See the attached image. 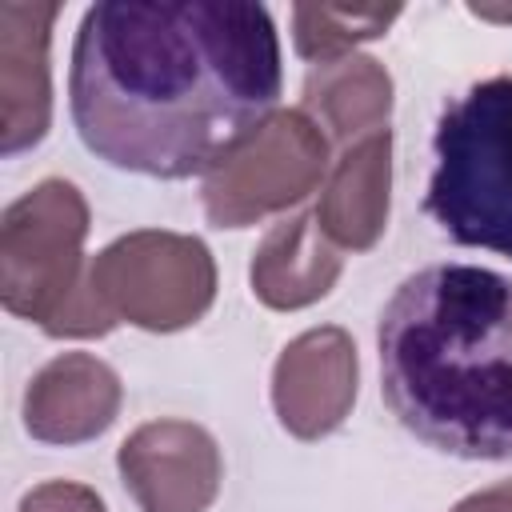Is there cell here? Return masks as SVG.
I'll return each mask as SVG.
<instances>
[{
	"label": "cell",
	"instance_id": "6da1fadb",
	"mask_svg": "<svg viewBox=\"0 0 512 512\" xmlns=\"http://www.w3.org/2000/svg\"><path fill=\"white\" fill-rule=\"evenodd\" d=\"M280 36L264 4H92L76 28L68 104L84 148L136 176L224 168L276 112Z\"/></svg>",
	"mask_w": 512,
	"mask_h": 512
},
{
	"label": "cell",
	"instance_id": "7a4b0ae2",
	"mask_svg": "<svg viewBox=\"0 0 512 512\" xmlns=\"http://www.w3.org/2000/svg\"><path fill=\"white\" fill-rule=\"evenodd\" d=\"M380 396L428 448L460 460L512 456V276L428 264L380 312Z\"/></svg>",
	"mask_w": 512,
	"mask_h": 512
},
{
	"label": "cell",
	"instance_id": "3957f363",
	"mask_svg": "<svg viewBox=\"0 0 512 512\" xmlns=\"http://www.w3.org/2000/svg\"><path fill=\"white\" fill-rule=\"evenodd\" d=\"M424 208L464 248L512 260V76H492L452 96L432 132Z\"/></svg>",
	"mask_w": 512,
	"mask_h": 512
},
{
	"label": "cell",
	"instance_id": "277c9868",
	"mask_svg": "<svg viewBox=\"0 0 512 512\" xmlns=\"http://www.w3.org/2000/svg\"><path fill=\"white\" fill-rule=\"evenodd\" d=\"M476 16H488V20H512V12H492V8H472Z\"/></svg>",
	"mask_w": 512,
	"mask_h": 512
}]
</instances>
